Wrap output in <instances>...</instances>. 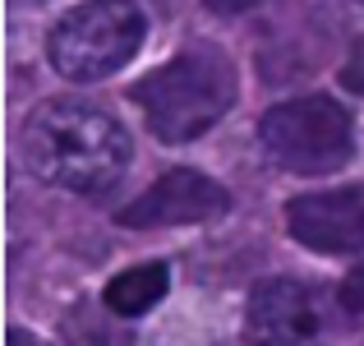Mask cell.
Returning a JSON list of instances; mask_svg holds the SVG:
<instances>
[{
  "label": "cell",
  "mask_w": 364,
  "mask_h": 346,
  "mask_svg": "<svg viewBox=\"0 0 364 346\" xmlns=\"http://www.w3.org/2000/svg\"><path fill=\"white\" fill-rule=\"evenodd\" d=\"M23 157L28 171L42 176L46 185L74 189V194H102L129 167V134L102 107L55 98L28 115Z\"/></svg>",
  "instance_id": "6da1fadb"
},
{
  "label": "cell",
  "mask_w": 364,
  "mask_h": 346,
  "mask_svg": "<svg viewBox=\"0 0 364 346\" xmlns=\"http://www.w3.org/2000/svg\"><path fill=\"white\" fill-rule=\"evenodd\" d=\"M134 102L161 143H189L235 107V65L208 42L185 46L161 70L134 83Z\"/></svg>",
  "instance_id": "7a4b0ae2"
},
{
  "label": "cell",
  "mask_w": 364,
  "mask_h": 346,
  "mask_svg": "<svg viewBox=\"0 0 364 346\" xmlns=\"http://www.w3.org/2000/svg\"><path fill=\"white\" fill-rule=\"evenodd\" d=\"M258 143L282 171L295 176H328V171L346 167L355 152V130H350V111L341 102L309 93V98H291L272 107L258 120Z\"/></svg>",
  "instance_id": "3957f363"
},
{
  "label": "cell",
  "mask_w": 364,
  "mask_h": 346,
  "mask_svg": "<svg viewBox=\"0 0 364 346\" xmlns=\"http://www.w3.org/2000/svg\"><path fill=\"white\" fill-rule=\"evenodd\" d=\"M143 33H148V23L134 0H92L55 23L51 65L74 83L107 79L139 51Z\"/></svg>",
  "instance_id": "277c9868"
},
{
  "label": "cell",
  "mask_w": 364,
  "mask_h": 346,
  "mask_svg": "<svg viewBox=\"0 0 364 346\" xmlns=\"http://www.w3.org/2000/svg\"><path fill=\"white\" fill-rule=\"evenodd\" d=\"M332 310L318 286L272 277L254 286L245 305V346H328Z\"/></svg>",
  "instance_id": "5b68a950"
},
{
  "label": "cell",
  "mask_w": 364,
  "mask_h": 346,
  "mask_svg": "<svg viewBox=\"0 0 364 346\" xmlns=\"http://www.w3.org/2000/svg\"><path fill=\"white\" fill-rule=\"evenodd\" d=\"M286 231L304 249H318V254H355V249H364V185L291 199Z\"/></svg>",
  "instance_id": "8992f818"
},
{
  "label": "cell",
  "mask_w": 364,
  "mask_h": 346,
  "mask_svg": "<svg viewBox=\"0 0 364 346\" xmlns=\"http://www.w3.org/2000/svg\"><path fill=\"white\" fill-rule=\"evenodd\" d=\"M231 208L217 180H208L203 171H166L148 194H139L134 204L120 208V226H185V222H208V217H222Z\"/></svg>",
  "instance_id": "52a82bcc"
},
{
  "label": "cell",
  "mask_w": 364,
  "mask_h": 346,
  "mask_svg": "<svg viewBox=\"0 0 364 346\" xmlns=\"http://www.w3.org/2000/svg\"><path fill=\"white\" fill-rule=\"evenodd\" d=\"M161 295H166V263H143V268H129V273L107 282V310L124 314V319H139Z\"/></svg>",
  "instance_id": "ba28073f"
},
{
  "label": "cell",
  "mask_w": 364,
  "mask_h": 346,
  "mask_svg": "<svg viewBox=\"0 0 364 346\" xmlns=\"http://www.w3.org/2000/svg\"><path fill=\"white\" fill-rule=\"evenodd\" d=\"M341 305L355 310V314H364V263L346 277V282H341Z\"/></svg>",
  "instance_id": "9c48e42d"
},
{
  "label": "cell",
  "mask_w": 364,
  "mask_h": 346,
  "mask_svg": "<svg viewBox=\"0 0 364 346\" xmlns=\"http://www.w3.org/2000/svg\"><path fill=\"white\" fill-rule=\"evenodd\" d=\"M341 83H346L350 93H364V37L355 42V51H350L346 70H341Z\"/></svg>",
  "instance_id": "30bf717a"
},
{
  "label": "cell",
  "mask_w": 364,
  "mask_h": 346,
  "mask_svg": "<svg viewBox=\"0 0 364 346\" xmlns=\"http://www.w3.org/2000/svg\"><path fill=\"white\" fill-rule=\"evenodd\" d=\"M208 5H217V9H226V14H235V9H249L254 0H208Z\"/></svg>",
  "instance_id": "8fae6325"
},
{
  "label": "cell",
  "mask_w": 364,
  "mask_h": 346,
  "mask_svg": "<svg viewBox=\"0 0 364 346\" xmlns=\"http://www.w3.org/2000/svg\"><path fill=\"white\" fill-rule=\"evenodd\" d=\"M5 346H37L33 337H28L23 328H9V337H5Z\"/></svg>",
  "instance_id": "7c38bea8"
},
{
  "label": "cell",
  "mask_w": 364,
  "mask_h": 346,
  "mask_svg": "<svg viewBox=\"0 0 364 346\" xmlns=\"http://www.w3.org/2000/svg\"><path fill=\"white\" fill-rule=\"evenodd\" d=\"M18 5H37V0H18Z\"/></svg>",
  "instance_id": "4fadbf2b"
}]
</instances>
